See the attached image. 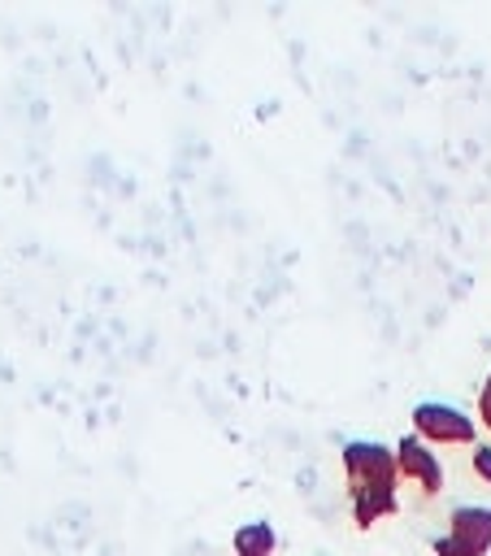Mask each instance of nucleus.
I'll return each mask as SVG.
<instances>
[{
  "instance_id": "6",
  "label": "nucleus",
  "mask_w": 491,
  "mask_h": 556,
  "mask_svg": "<svg viewBox=\"0 0 491 556\" xmlns=\"http://www.w3.org/2000/svg\"><path fill=\"white\" fill-rule=\"evenodd\" d=\"M469 465H474V473H478L482 482H491V443H474Z\"/></svg>"
},
{
  "instance_id": "1",
  "label": "nucleus",
  "mask_w": 491,
  "mask_h": 556,
  "mask_svg": "<svg viewBox=\"0 0 491 556\" xmlns=\"http://www.w3.org/2000/svg\"><path fill=\"white\" fill-rule=\"evenodd\" d=\"M339 460H343V478H348V500H352L356 530H369L382 517L400 513L395 447H387L378 439H348L339 447Z\"/></svg>"
},
{
  "instance_id": "3",
  "label": "nucleus",
  "mask_w": 491,
  "mask_h": 556,
  "mask_svg": "<svg viewBox=\"0 0 491 556\" xmlns=\"http://www.w3.org/2000/svg\"><path fill=\"white\" fill-rule=\"evenodd\" d=\"M435 556H487L491 552V508L456 504L448 513V530L430 543Z\"/></svg>"
},
{
  "instance_id": "5",
  "label": "nucleus",
  "mask_w": 491,
  "mask_h": 556,
  "mask_svg": "<svg viewBox=\"0 0 491 556\" xmlns=\"http://www.w3.org/2000/svg\"><path fill=\"white\" fill-rule=\"evenodd\" d=\"M274 547H278V530L269 521H243L230 539L235 556H274Z\"/></svg>"
},
{
  "instance_id": "2",
  "label": "nucleus",
  "mask_w": 491,
  "mask_h": 556,
  "mask_svg": "<svg viewBox=\"0 0 491 556\" xmlns=\"http://www.w3.org/2000/svg\"><path fill=\"white\" fill-rule=\"evenodd\" d=\"M408 417H413V434L430 447H469L478 439V421L448 400H421L413 404Z\"/></svg>"
},
{
  "instance_id": "4",
  "label": "nucleus",
  "mask_w": 491,
  "mask_h": 556,
  "mask_svg": "<svg viewBox=\"0 0 491 556\" xmlns=\"http://www.w3.org/2000/svg\"><path fill=\"white\" fill-rule=\"evenodd\" d=\"M395 469H400V482L417 486L421 495H439L443 491V460L417 434H404L395 443Z\"/></svg>"
},
{
  "instance_id": "7",
  "label": "nucleus",
  "mask_w": 491,
  "mask_h": 556,
  "mask_svg": "<svg viewBox=\"0 0 491 556\" xmlns=\"http://www.w3.org/2000/svg\"><path fill=\"white\" fill-rule=\"evenodd\" d=\"M478 417H482V426L491 434V382H482V391H478Z\"/></svg>"
}]
</instances>
